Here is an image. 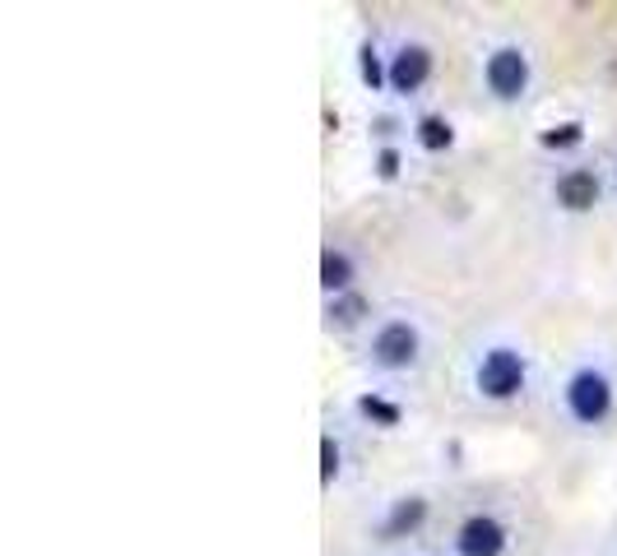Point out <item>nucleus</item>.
Wrapping results in <instances>:
<instances>
[{
    "label": "nucleus",
    "instance_id": "nucleus-1",
    "mask_svg": "<svg viewBox=\"0 0 617 556\" xmlns=\"http://www.w3.org/2000/svg\"><path fill=\"white\" fill-rule=\"evenodd\" d=\"M362 367L371 375H413L427 358V329L409 310H386L362 329Z\"/></svg>",
    "mask_w": 617,
    "mask_h": 556
},
{
    "label": "nucleus",
    "instance_id": "nucleus-2",
    "mask_svg": "<svg viewBox=\"0 0 617 556\" xmlns=\"http://www.w3.org/2000/svg\"><path fill=\"white\" fill-rule=\"evenodd\" d=\"M558 408L571 427L581 432H599L617 413V371L604 358H581L562 375L558 385Z\"/></svg>",
    "mask_w": 617,
    "mask_h": 556
},
{
    "label": "nucleus",
    "instance_id": "nucleus-3",
    "mask_svg": "<svg viewBox=\"0 0 617 556\" xmlns=\"http://www.w3.org/2000/svg\"><path fill=\"white\" fill-rule=\"evenodd\" d=\"M529 381H534V367H529V352L511 339H492L474 352L469 362V390L478 404H492V408H506V404H520L529 394Z\"/></svg>",
    "mask_w": 617,
    "mask_h": 556
},
{
    "label": "nucleus",
    "instance_id": "nucleus-4",
    "mask_svg": "<svg viewBox=\"0 0 617 556\" xmlns=\"http://www.w3.org/2000/svg\"><path fill=\"white\" fill-rule=\"evenodd\" d=\"M534 88V56L520 42H497L483 52V94L497 107H516Z\"/></svg>",
    "mask_w": 617,
    "mask_h": 556
},
{
    "label": "nucleus",
    "instance_id": "nucleus-5",
    "mask_svg": "<svg viewBox=\"0 0 617 556\" xmlns=\"http://www.w3.org/2000/svg\"><path fill=\"white\" fill-rule=\"evenodd\" d=\"M436 75V52L427 47L423 37H400L394 47L386 52V84H390V98L413 102L423 98V88Z\"/></svg>",
    "mask_w": 617,
    "mask_h": 556
},
{
    "label": "nucleus",
    "instance_id": "nucleus-6",
    "mask_svg": "<svg viewBox=\"0 0 617 556\" xmlns=\"http://www.w3.org/2000/svg\"><path fill=\"white\" fill-rule=\"evenodd\" d=\"M451 556H506L511 552V524L497 510H469L446 538Z\"/></svg>",
    "mask_w": 617,
    "mask_h": 556
},
{
    "label": "nucleus",
    "instance_id": "nucleus-7",
    "mask_svg": "<svg viewBox=\"0 0 617 556\" xmlns=\"http://www.w3.org/2000/svg\"><path fill=\"white\" fill-rule=\"evenodd\" d=\"M548 195H553V205L571 218H585L604 205V195H608V182H604V172L594 167V163H571L553 176V186H548Z\"/></svg>",
    "mask_w": 617,
    "mask_h": 556
},
{
    "label": "nucleus",
    "instance_id": "nucleus-8",
    "mask_svg": "<svg viewBox=\"0 0 617 556\" xmlns=\"http://www.w3.org/2000/svg\"><path fill=\"white\" fill-rule=\"evenodd\" d=\"M427 520H432V501H427L423 492H404V497L386 501L381 520H377V538H381V543L418 538V533L427 528Z\"/></svg>",
    "mask_w": 617,
    "mask_h": 556
},
{
    "label": "nucleus",
    "instance_id": "nucleus-9",
    "mask_svg": "<svg viewBox=\"0 0 617 556\" xmlns=\"http://www.w3.org/2000/svg\"><path fill=\"white\" fill-rule=\"evenodd\" d=\"M358 279H362L358 255H353L344 241H325L321 247V297L358 293Z\"/></svg>",
    "mask_w": 617,
    "mask_h": 556
},
{
    "label": "nucleus",
    "instance_id": "nucleus-10",
    "mask_svg": "<svg viewBox=\"0 0 617 556\" xmlns=\"http://www.w3.org/2000/svg\"><path fill=\"white\" fill-rule=\"evenodd\" d=\"M329 334H353V329H367L371 325V302L367 293H344V297H325V320Z\"/></svg>",
    "mask_w": 617,
    "mask_h": 556
},
{
    "label": "nucleus",
    "instance_id": "nucleus-11",
    "mask_svg": "<svg viewBox=\"0 0 617 556\" xmlns=\"http://www.w3.org/2000/svg\"><path fill=\"white\" fill-rule=\"evenodd\" d=\"M409 135L423 153H451L455 149V121L446 117V111H418Z\"/></svg>",
    "mask_w": 617,
    "mask_h": 556
},
{
    "label": "nucleus",
    "instance_id": "nucleus-12",
    "mask_svg": "<svg viewBox=\"0 0 617 556\" xmlns=\"http://www.w3.org/2000/svg\"><path fill=\"white\" fill-rule=\"evenodd\" d=\"M353 408H358L371 427H381V432H394L404 422V404H400V399H390V394H381V390H362Z\"/></svg>",
    "mask_w": 617,
    "mask_h": 556
},
{
    "label": "nucleus",
    "instance_id": "nucleus-13",
    "mask_svg": "<svg viewBox=\"0 0 617 556\" xmlns=\"http://www.w3.org/2000/svg\"><path fill=\"white\" fill-rule=\"evenodd\" d=\"M358 79H362L367 94H390V84H386V52H381L377 37L358 42Z\"/></svg>",
    "mask_w": 617,
    "mask_h": 556
},
{
    "label": "nucleus",
    "instance_id": "nucleus-14",
    "mask_svg": "<svg viewBox=\"0 0 617 556\" xmlns=\"http://www.w3.org/2000/svg\"><path fill=\"white\" fill-rule=\"evenodd\" d=\"M344 436L339 432H321V492H329L344 478Z\"/></svg>",
    "mask_w": 617,
    "mask_h": 556
},
{
    "label": "nucleus",
    "instance_id": "nucleus-15",
    "mask_svg": "<svg viewBox=\"0 0 617 556\" xmlns=\"http://www.w3.org/2000/svg\"><path fill=\"white\" fill-rule=\"evenodd\" d=\"M581 144H585V121H558L539 135V149H548V153H566V149H581Z\"/></svg>",
    "mask_w": 617,
    "mask_h": 556
},
{
    "label": "nucleus",
    "instance_id": "nucleus-16",
    "mask_svg": "<svg viewBox=\"0 0 617 556\" xmlns=\"http://www.w3.org/2000/svg\"><path fill=\"white\" fill-rule=\"evenodd\" d=\"M377 182H400V172H404V149L400 144H381L377 149Z\"/></svg>",
    "mask_w": 617,
    "mask_h": 556
}]
</instances>
